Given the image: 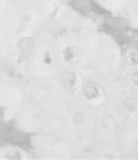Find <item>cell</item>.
<instances>
[{"mask_svg": "<svg viewBox=\"0 0 138 160\" xmlns=\"http://www.w3.org/2000/svg\"><path fill=\"white\" fill-rule=\"evenodd\" d=\"M84 95L88 100L94 101L100 97V92L97 86H95L94 84H87L84 88Z\"/></svg>", "mask_w": 138, "mask_h": 160, "instance_id": "cell-1", "label": "cell"}, {"mask_svg": "<svg viewBox=\"0 0 138 160\" xmlns=\"http://www.w3.org/2000/svg\"><path fill=\"white\" fill-rule=\"evenodd\" d=\"M63 57H64V60L67 63H72L73 62L75 58H77V54L74 51V49L72 46H67L66 47L64 52H63Z\"/></svg>", "mask_w": 138, "mask_h": 160, "instance_id": "cell-2", "label": "cell"}, {"mask_svg": "<svg viewBox=\"0 0 138 160\" xmlns=\"http://www.w3.org/2000/svg\"><path fill=\"white\" fill-rule=\"evenodd\" d=\"M66 83L68 87L71 90H74L75 87H77V77L74 75L73 72H69L66 77Z\"/></svg>", "mask_w": 138, "mask_h": 160, "instance_id": "cell-3", "label": "cell"}, {"mask_svg": "<svg viewBox=\"0 0 138 160\" xmlns=\"http://www.w3.org/2000/svg\"><path fill=\"white\" fill-rule=\"evenodd\" d=\"M133 82L135 85L138 86V72H136L135 73V75L133 76Z\"/></svg>", "mask_w": 138, "mask_h": 160, "instance_id": "cell-4", "label": "cell"}]
</instances>
